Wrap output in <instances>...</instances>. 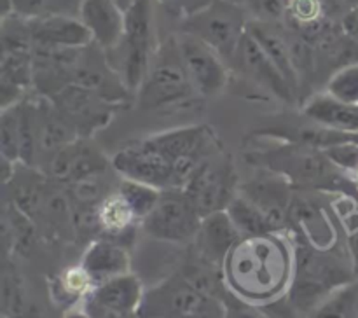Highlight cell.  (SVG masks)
<instances>
[{"mask_svg": "<svg viewBox=\"0 0 358 318\" xmlns=\"http://www.w3.org/2000/svg\"><path fill=\"white\" fill-rule=\"evenodd\" d=\"M234 63L238 65V68L245 73L247 77H250L252 80H255L257 84H261L262 87H266L268 91H271L275 96H278L280 100L287 101V103H292V100L296 98V89L292 87V84L283 77V73L280 72L278 66L273 63V59L266 55L264 49L261 48L257 41L254 38V35L248 31L241 38L240 45H238V51L234 55Z\"/></svg>", "mask_w": 358, "mask_h": 318, "instance_id": "12", "label": "cell"}, {"mask_svg": "<svg viewBox=\"0 0 358 318\" xmlns=\"http://www.w3.org/2000/svg\"><path fill=\"white\" fill-rule=\"evenodd\" d=\"M86 299L98 306L108 308V310L138 313V308L143 299L142 283L135 275L124 273V275L114 276L100 285H94Z\"/></svg>", "mask_w": 358, "mask_h": 318, "instance_id": "21", "label": "cell"}, {"mask_svg": "<svg viewBox=\"0 0 358 318\" xmlns=\"http://www.w3.org/2000/svg\"><path fill=\"white\" fill-rule=\"evenodd\" d=\"M250 16L241 3L213 0L208 7L182 21V30L215 49L224 59L233 62L241 38L247 34Z\"/></svg>", "mask_w": 358, "mask_h": 318, "instance_id": "5", "label": "cell"}, {"mask_svg": "<svg viewBox=\"0 0 358 318\" xmlns=\"http://www.w3.org/2000/svg\"><path fill=\"white\" fill-rule=\"evenodd\" d=\"M156 2L163 6L168 13L184 21L208 7L213 0H156Z\"/></svg>", "mask_w": 358, "mask_h": 318, "instance_id": "37", "label": "cell"}, {"mask_svg": "<svg viewBox=\"0 0 358 318\" xmlns=\"http://www.w3.org/2000/svg\"><path fill=\"white\" fill-rule=\"evenodd\" d=\"M339 28H341V31L350 41L355 42L358 45V6H352L343 14Z\"/></svg>", "mask_w": 358, "mask_h": 318, "instance_id": "39", "label": "cell"}, {"mask_svg": "<svg viewBox=\"0 0 358 318\" xmlns=\"http://www.w3.org/2000/svg\"><path fill=\"white\" fill-rule=\"evenodd\" d=\"M142 318H226V308L215 296L203 292L185 278H173L143 296Z\"/></svg>", "mask_w": 358, "mask_h": 318, "instance_id": "4", "label": "cell"}, {"mask_svg": "<svg viewBox=\"0 0 358 318\" xmlns=\"http://www.w3.org/2000/svg\"><path fill=\"white\" fill-rule=\"evenodd\" d=\"M2 311L6 318L27 317V297L20 276L10 268L3 269L2 275Z\"/></svg>", "mask_w": 358, "mask_h": 318, "instance_id": "32", "label": "cell"}, {"mask_svg": "<svg viewBox=\"0 0 358 318\" xmlns=\"http://www.w3.org/2000/svg\"><path fill=\"white\" fill-rule=\"evenodd\" d=\"M175 38L185 72L194 84L198 94L203 96L219 94L229 79V72L222 56L198 37L185 31L175 35Z\"/></svg>", "mask_w": 358, "mask_h": 318, "instance_id": "10", "label": "cell"}, {"mask_svg": "<svg viewBox=\"0 0 358 318\" xmlns=\"http://www.w3.org/2000/svg\"><path fill=\"white\" fill-rule=\"evenodd\" d=\"M84 310L91 315L93 318H138V313H131V311H117L108 310V308L98 306V304L91 303V301H84Z\"/></svg>", "mask_w": 358, "mask_h": 318, "instance_id": "38", "label": "cell"}, {"mask_svg": "<svg viewBox=\"0 0 358 318\" xmlns=\"http://www.w3.org/2000/svg\"><path fill=\"white\" fill-rule=\"evenodd\" d=\"M194 240L205 261L220 264L226 261L234 245L241 240V234L226 210H220L203 217Z\"/></svg>", "mask_w": 358, "mask_h": 318, "instance_id": "16", "label": "cell"}, {"mask_svg": "<svg viewBox=\"0 0 358 318\" xmlns=\"http://www.w3.org/2000/svg\"><path fill=\"white\" fill-rule=\"evenodd\" d=\"M196 93L198 91L182 63L177 38L171 37L154 55L149 73L138 89L140 105L149 110H161L189 101Z\"/></svg>", "mask_w": 358, "mask_h": 318, "instance_id": "3", "label": "cell"}, {"mask_svg": "<svg viewBox=\"0 0 358 318\" xmlns=\"http://www.w3.org/2000/svg\"><path fill=\"white\" fill-rule=\"evenodd\" d=\"M83 0H14V13L24 17L49 16V14H72L79 16Z\"/></svg>", "mask_w": 358, "mask_h": 318, "instance_id": "31", "label": "cell"}, {"mask_svg": "<svg viewBox=\"0 0 358 318\" xmlns=\"http://www.w3.org/2000/svg\"><path fill=\"white\" fill-rule=\"evenodd\" d=\"M287 17L303 34L322 35L324 31V2L322 0H289Z\"/></svg>", "mask_w": 358, "mask_h": 318, "instance_id": "28", "label": "cell"}, {"mask_svg": "<svg viewBox=\"0 0 358 318\" xmlns=\"http://www.w3.org/2000/svg\"><path fill=\"white\" fill-rule=\"evenodd\" d=\"M154 2L156 0H135L124 13V35H122V82L129 93L138 91L150 68L154 51ZM117 45V48H119Z\"/></svg>", "mask_w": 358, "mask_h": 318, "instance_id": "6", "label": "cell"}, {"mask_svg": "<svg viewBox=\"0 0 358 318\" xmlns=\"http://www.w3.org/2000/svg\"><path fill=\"white\" fill-rule=\"evenodd\" d=\"M325 156L329 157L336 168L343 171H358V143L339 142L324 149Z\"/></svg>", "mask_w": 358, "mask_h": 318, "instance_id": "35", "label": "cell"}, {"mask_svg": "<svg viewBox=\"0 0 358 318\" xmlns=\"http://www.w3.org/2000/svg\"><path fill=\"white\" fill-rule=\"evenodd\" d=\"M48 164L49 175L55 180L72 185L94 175L105 173L108 166L103 154L87 143L86 138H77L62 147L49 157Z\"/></svg>", "mask_w": 358, "mask_h": 318, "instance_id": "13", "label": "cell"}, {"mask_svg": "<svg viewBox=\"0 0 358 318\" xmlns=\"http://www.w3.org/2000/svg\"><path fill=\"white\" fill-rule=\"evenodd\" d=\"M346 3H350V7L352 6H358V0H345Z\"/></svg>", "mask_w": 358, "mask_h": 318, "instance_id": "44", "label": "cell"}, {"mask_svg": "<svg viewBox=\"0 0 358 318\" xmlns=\"http://www.w3.org/2000/svg\"><path fill=\"white\" fill-rule=\"evenodd\" d=\"M79 17L90 28L94 44L103 51L121 44L124 35V10L115 0H83Z\"/></svg>", "mask_w": 358, "mask_h": 318, "instance_id": "15", "label": "cell"}, {"mask_svg": "<svg viewBox=\"0 0 358 318\" xmlns=\"http://www.w3.org/2000/svg\"><path fill=\"white\" fill-rule=\"evenodd\" d=\"M201 219L184 189H164L156 208L142 220V227L156 240L184 243L194 240Z\"/></svg>", "mask_w": 358, "mask_h": 318, "instance_id": "8", "label": "cell"}, {"mask_svg": "<svg viewBox=\"0 0 358 318\" xmlns=\"http://www.w3.org/2000/svg\"><path fill=\"white\" fill-rule=\"evenodd\" d=\"M248 31L254 35L255 41L261 44L266 55L273 59L280 72L283 73L287 80L292 84L296 89L299 82V72H297L296 58H294V49L290 48L289 42L283 38L282 34H278L275 28V23H261V21H252L248 23Z\"/></svg>", "mask_w": 358, "mask_h": 318, "instance_id": "22", "label": "cell"}, {"mask_svg": "<svg viewBox=\"0 0 358 318\" xmlns=\"http://www.w3.org/2000/svg\"><path fill=\"white\" fill-rule=\"evenodd\" d=\"M28 27L34 45L62 49H83L93 44L90 28L79 16L72 14H49L28 17Z\"/></svg>", "mask_w": 358, "mask_h": 318, "instance_id": "14", "label": "cell"}, {"mask_svg": "<svg viewBox=\"0 0 358 318\" xmlns=\"http://www.w3.org/2000/svg\"><path fill=\"white\" fill-rule=\"evenodd\" d=\"M327 93L346 103L358 105V62L341 66L331 75Z\"/></svg>", "mask_w": 358, "mask_h": 318, "instance_id": "33", "label": "cell"}, {"mask_svg": "<svg viewBox=\"0 0 358 318\" xmlns=\"http://www.w3.org/2000/svg\"><path fill=\"white\" fill-rule=\"evenodd\" d=\"M110 166L122 178L143 182L161 189H173V163L164 154L154 149L145 138L129 143L119 150Z\"/></svg>", "mask_w": 358, "mask_h": 318, "instance_id": "11", "label": "cell"}, {"mask_svg": "<svg viewBox=\"0 0 358 318\" xmlns=\"http://www.w3.org/2000/svg\"><path fill=\"white\" fill-rule=\"evenodd\" d=\"M98 222L100 229L114 238H121L138 222L136 215L133 213L131 206L126 203V199L119 194V191L108 192L101 201L96 205Z\"/></svg>", "mask_w": 358, "mask_h": 318, "instance_id": "24", "label": "cell"}, {"mask_svg": "<svg viewBox=\"0 0 358 318\" xmlns=\"http://www.w3.org/2000/svg\"><path fill=\"white\" fill-rule=\"evenodd\" d=\"M14 14V0H2V17Z\"/></svg>", "mask_w": 358, "mask_h": 318, "instance_id": "41", "label": "cell"}, {"mask_svg": "<svg viewBox=\"0 0 358 318\" xmlns=\"http://www.w3.org/2000/svg\"><path fill=\"white\" fill-rule=\"evenodd\" d=\"M227 215L231 217L236 229L240 231L241 238L247 236H261V234L276 233V227L266 215L264 210L259 205H255L248 196L243 192H238L233 201L226 208Z\"/></svg>", "mask_w": 358, "mask_h": 318, "instance_id": "23", "label": "cell"}, {"mask_svg": "<svg viewBox=\"0 0 358 318\" xmlns=\"http://www.w3.org/2000/svg\"><path fill=\"white\" fill-rule=\"evenodd\" d=\"M231 2H236V3H241V0H231Z\"/></svg>", "mask_w": 358, "mask_h": 318, "instance_id": "45", "label": "cell"}, {"mask_svg": "<svg viewBox=\"0 0 358 318\" xmlns=\"http://www.w3.org/2000/svg\"><path fill=\"white\" fill-rule=\"evenodd\" d=\"M34 86V49L2 51L0 62V100L2 108L17 105L24 91Z\"/></svg>", "mask_w": 358, "mask_h": 318, "instance_id": "18", "label": "cell"}, {"mask_svg": "<svg viewBox=\"0 0 358 318\" xmlns=\"http://www.w3.org/2000/svg\"><path fill=\"white\" fill-rule=\"evenodd\" d=\"M231 287L248 299H269L283 289L290 252L276 233L241 238L224 261Z\"/></svg>", "mask_w": 358, "mask_h": 318, "instance_id": "1", "label": "cell"}, {"mask_svg": "<svg viewBox=\"0 0 358 318\" xmlns=\"http://www.w3.org/2000/svg\"><path fill=\"white\" fill-rule=\"evenodd\" d=\"M80 266L86 269L94 285H100L114 276L128 273L129 255L124 245L107 238V240L94 241L87 248Z\"/></svg>", "mask_w": 358, "mask_h": 318, "instance_id": "19", "label": "cell"}, {"mask_svg": "<svg viewBox=\"0 0 358 318\" xmlns=\"http://www.w3.org/2000/svg\"><path fill=\"white\" fill-rule=\"evenodd\" d=\"M117 191L119 194L126 199V203L131 206L133 213H135L140 224H142V220L147 219V217L150 215V212L156 208V205L159 203L161 192H163L161 189L154 187V185L129 180V178H122Z\"/></svg>", "mask_w": 358, "mask_h": 318, "instance_id": "27", "label": "cell"}, {"mask_svg": "<svg viewBox=\"0 0 358 318\" xmlns=\"http://www.w3.org/2000/svg\"><path fill=\"white\" fill-rule=\"evenodd\" d=\"M199 215L206 217L229 206L238 194V175L229 156H217L205 161L184 187Z\"/></svg>", "mask_w": 358, "mask_h": 318, "instance_id": "7", "label": "cell"}, {"mask_svg": "<svg viewBox=\"0 0 358 318\" xmlns=\"http://www.w3.org/2000/svg\"><path fill=\"white\" fill-rule=\"evenodd\" d=\"M115 2H117V6L121 7V9L126 13V10H128L129 7H131V3L135 2V0H115Z\"/></svg>", "mask_w": 358, "mask_h": 318, "instance_id": "43", "label": "cell"}, {"mask_svg": "<svg viewBox=\"0 0 358 318\" xmlns=\"http://www.w3.org/2000/svg\"><path fill=\"white\" fill-rule=\"evenodd\" d=\"M55 107L76 128L80 138H87L114 117L119 103L107 100L93 91L69 84L51 96Z\"/></svg>", "mask_w": 358, "mask_h": 318, "instance_id": "9", "label": "cell"}, {"mask_svg": "<svg viewBox=\"0 0 358 318\" xmlns=\"http://www.w3.org/2000/svg\"><path fill=\"white\" fill-rule=\"evenodd\" d=\"M355 177H357V185H358V171L355 173Z\"/></svg>", "mask_w": 358, "mask_h": 318, "instance_id": "46", "label": "cell"}, {"mask_svg": "<svg viewBox=\"0 0 358 318\" xmlns=\"http://www.w3.org/2000/svg\"><path fill=\"white\" fill-rule=\"evenodd\" d=\"M352 282V271L339 259L324 254L311 243H297L294 282L289 294L290 310H315L329 294Z\"/></svg>", "mask_w": 358, "mask_h": 318, "instance_id": "2", "label": "cell"}, {"mask_svg": "<svg viewBox=\"0 0 358 318\" xmlns=\"http://www.w3.org/2000/svg\"><path fill=\"white\" fill-rule=\"evenodd\" d=\"M292 217H296L306 233V240L317 248H327L334 243V229L331 222L324 217V212L311 203H299L292 208Z\"/></svg>", "mask_w": 358, "mask_h": 318, "instance_id": "25", "label": "cell"}, {"mask_svg": "<svg viewBox=\"0 0 358 318\" xmlns=\"http://www.w3.org/2000/svg\"><path fill=\"white\" fill-rule=\"evenodd\" d=\"M348 245H350V252H352L353 264H355V268L358 269V227L357 229L350 231Z\"/></svg>", "mask_w": 358, "mask_h": 318, "instance_id": "40", "label": "cell"}, {"mask_svg": "<svg viewBox=\"0 0 358 318\" xmlns=\"http://www.w3.org/2000/svg\"><path fill=\"white\" fill-rule=\"evenodd\" d=\"M0 156L17 163L21 159L20 138V103L2 108L0 115Z\"/></svg>", "mask_w": 358, "mask_h": 318, "instance_id": "29", "label": "cell"}, {"mask_svg": "<svg viewBox=\"0 0 358 318\" xmlns=\"http://www.w3.org/2000/svg\"><path fill=\"white\" fill-rule=\"evenodd\" d=\"M34 107L35 128H37V154H49V157H51L62 147L80 138L76 128L55 107L51 98L42 94V98L35 101Z\"/></svg>", "mask_w": 358, "mask_h": 318, "instance_id": "17", "label": "cell"}, {"mask_svg": "<svg viewBox=\"0 0 358 318\" xmlns=\"http://www.w3.org/2000/svg\"><path fill=\"white\" fill-rule=\"evenodd\" d=\"M45 198H48V194H45L42 180L37 175H31V177H28V182L21 180L16 185L13 192V205L17 210H21L24 215L34 219L35 213L44 208Z\"/></svg>", "mask_w": 358, "mask_h": 318, "instance_id": "30", "label": "cell"}, {"mask_svg": "<svg viewBox=\"0 0 358 318\" xmlns=\"http://www.w3.org/2000/svg\"><path fill=\"white\" fill-rule=\"evenodd\" d=\"M65 318H93L86 310H72L66 313Z\"/></svg>", "mask_w": 358, "mask_h": 318, "instance_id": "42", "label": "cell"}, {"mask_svg": "<svg viewBox=\"0 0 358 318\" xmlns=\"http://www.w3.org/2000/svg\"><path fill=\"white\" fill-rule=\"evenodd\" d=\"M304 115L336 133H358V105L346 103L329 93L317 94L303 107Z\"/></svg>", "mask_w": 358, "mask_h": 318, "instance_id": "20", "label": "cell"}, {"mask_svg": "<svg viewBox=\"0 0 358 318\" xmlns=\"http://www.w3.org/2000/svg\"><path fill=\"white\" fill-rule=\"evenodd\" d=\"M252 21L261 23H278L287 16L289 0H241Z\"/></svg>", "mask_w": 358, "mask_h": 318, "instance_id": "34", "label": "cell"}, {"mask_svg": "<svg viewBox=\"0 0 358 318\" xmlns=\"http://www.w3.org/2000/svg\"><path fill=\"white\" fill-rule=\"evenodd\" d=\"M311 318H358V285L350 282L329 294Z\"/></svg>", "mask_w": 358, "mask_h": 318, "instance_id": "26", "label": "cell"}, {"mask_svg": "<svg viewBox=\"0 0 358 318\" xmlns=\"http://www.w3.org/2000/svg\"><path fill=\"white\" fill-rule=\"evenodd\" d=\"M91 285H94L93 280L83 266L69 269L62 278V287L69 296H87L93 290Z\"/></svg>", "mask_w": 358, "mask_h": 318, "instance_id": "36", "label": "cell"}, {"mask_svg": "<svg viewBox=\"0 0 358 318\" xmlns=\"http://www.w3.org/2000/svg\"><path fill=\"white\" fill-rule=\"evenodd\" d=\"M3 318H6V317H3Z\"/></svg>", "mask_w": 358, "mask_h": 318, "instance_id": "47", "label": "cell"}]
</instances>
